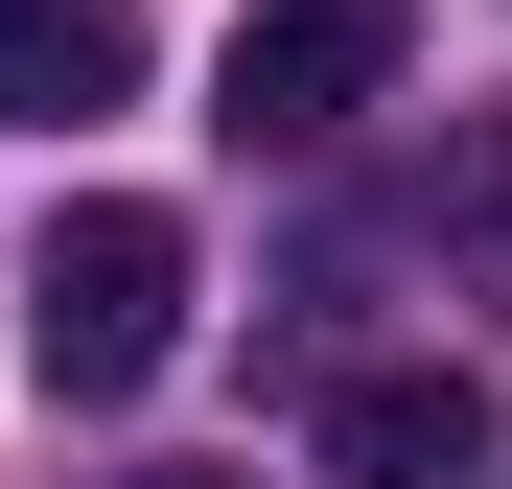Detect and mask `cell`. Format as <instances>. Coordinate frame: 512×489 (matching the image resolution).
Segmentation results:
<instances>
[{"instance_id":"1","label":"cell","mask_w":512,"mask_h":489,"mask_svg":"<svg viewBox=\"0 0 512 489\" xmlns=\"http://www.w3.org/2000/svg\"><path fill=\"white\" fill-rule=\"evenodd\" d=\"M163 350H187V210L94 187V210L24 257V373H47V396H140Z\"/></svg>"},{"instance_id":"2","label":"cell","mask_w":512,"mask_h":489,"mask_svg":"<svg viewBox=\"0 0 512 489\" xmlns=\"http://www.w3.org/2000/svg\"><path fill=\"white\" fill-rule=\"evenodd\" d=\"M396 47H419V0H256L233 70H210V117H233V140H350V117L396 94Z\"/></svg>"},{"instance_id":"3","label":"cell","mask_w":512,"mask_h":489,"mask_svg":"<svg viewBox=\"0 0 512 489\" xmlns=\"http://www.w3.org/2000/svg\"><path fill=\"white\" fill-rule=\"evenodd\" d=\"M512 420H489V373H350L326 396V489H489Z\"/></svg>"},{"instance_id":"4","label":"cell","mask_w":512,"mask_h":489,"mask_svg":"<svg viewBox=\"0 0 512 489\" xmlns=\"http://www.w3.org/2000/svg\"><path fill=\"white\" fill-rule=\"evenodd\" d=\"M140 94V0H0V117H117Z\"/></svg>"},{"instance_id":"5","label":"cell","mask_w":512,"mask_h":489,"mask_svg":"<svg viewBox=\"0 0 512 489\" xmlns=\"http://www.w3.org/2000/svg\"><path fill=\"white\" fill-rule=\"evenodd\" d=\"M419 233H443V280H466V303H512V94H489V117H443V187H419Z\"/></svg>"},{"instance_id":"6","label":"cell","mask_w":512,"mask_h":489,"mask_svg":"<svg viewBox=\"0 0 512 489\" xmlns=\"http://www.w3.org/2000/svg\"><path fill=\"white\" fill-rule=\"evenodd\" d=\"M163 489H233V466H163Z\"/></svg>"}]
</instances>
